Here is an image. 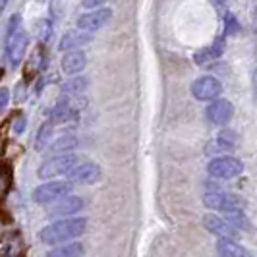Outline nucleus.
<instances>
[{"mask_svg": "<svg viewBox=\"0 0 257 257\" xmlns=\"http://www.w3.org/2000/svg\"><path fill=\"white\" fill-rule=\"evenodd\" d=\"M87 230V219L83 217H72V219H62L51 222L39 232V238L43 244L58 245L62 242H72L74 238H79Z\"/></svg>", "mask_w": 257, "mask_h": 257, "instance_id": "f257e3e1", "label": "nucleus"}, {"mask_svg": "<svg viewBox=\"0 0 257 257\" xmlns=\"http://www.w3.org/2000/svg\"><path fill=\"white\" fill-rule=\"evenodd\" d=\"M27 45H29V37L22 26V18L20 14H14L8 22V31H6V58L12 68H18L22 64Z\"/></svg>", "mask_w": 257, "mask_h": 257, "instance_id": "f03ea898", "label": "nucleus"}, {"mask_svg": "<svg viewBox=\"0 0 257 257\" xmlns=\"http://www.w3.org/2000/svg\"><path fill=\"white\" fill-rule=\"evenodd\" d=\"M203 205L213 211H220V213H234V211H244L245 201L240 195L220 192L217 188H213L203 193Z\"/></svg>", "mask_w": 257, "mask_h": 257, "instance_id": "7ed1b4c3", "label": "nucleus"}, {"mask_svg": "<svg viewBox=\"0 0 257 257\" xmlns=\"http://www.w3.org/2000/svg\"><path fill=\"white\" fill-rule=\"evenodd\" d=\"M77 155L74 153H64V155H54L51 159H47L45 163H41L37 170V176L43 180L49 178H56V176H66L72 168L77 165Z\"/></svg>", "mask_w": 257, "mask_h": 257, "instance_id": "20e7f679", "label": "nucleus"}, {"mask_svg": "<svg viewBox=\"0 0 257 257\" xmlns=\"http://www.w3.org/2000/svg\"><path fill=\"white\" fill-rule=\"evenodd\" d=\"M72 192V182L68 180H52L47 184H41L37 190L33 192V201L41 205H51L56 199L70 195Z\"/></svg>", "mask_w": 257, "mask_h": 257, "instance_id": "39448f33", "label": "nucleus"}, {"mask_svg": "<svg viewBox=\"0 0 257 257\" xmlns=\"http://www.w3.org/2000/svg\"><path fill=\"white\" fill-rule=\"evenodd\" d=\"M209 174L213 176V178H220V180H230V178H236V176H240L242 172H244V165H242V161H238V159H234V157H217V159H213L211 163H209Z\"/></svg>", "mask_w": 257, "mask_h": 257, "instance_id": "423d86ee", "label": "nucleus"}, {"mask_svg": "<svg viewBox=\"0 0 257 257\" xmlns=\"http://www.w3.org/2000/svg\"><path fill=\"white\" fill-rule=\"evenodd\" d=\"M68 182H77V184H97V182L101 180V168L97 163H93V161H77V165L68 174Z\"/></svg>", "mask_w": 257, "mask_h": 257, "instance_id": "0eeeda50", "label": "nucleus"}, {"mask_svg": "<svg viewBox=\"0 0 257 257\" xmlns=\"http://www.w3.org/2000/svg\"><path fill=\"white\" fill-rule=\"evenodd\" d=\"M220 91H222V85L213 76H203L192 83V95L197 101H213L219 97Z\"/></svg>", "mask_w": 257, "mask_h": 257, "instance_id": "6e6552de", "label": "nucleus"}, {"mask_svg": "<svg viewBox=\"0 0 257 257\" xmlns=\"http://www.w3.org/2000/svg\"><path fill=\"white\" fill-rule=\"evenodd\" d=\"M112 18V10L110 8H97L93 12L83 14L79 20H77V29L79 31H85V33H95L99 31L104 24H108V20Z\"/></svg>", "mask_w": 257, "mask_h": 257, "instance_id": "1a4fd4ad", "label": "nucleus"}, {"mask_svg": "<svg viewBox=\"0 0 257 257\" xmlns=\"http://www.w3.org/2000/svg\"><path fill=\"white\" fill-rule=\"evenodd\" d=\"M83 199L77 195H64L60 199H56L49 207V217H68V215H76L83 209Z\"/></svg>", "mask_w": 257, "mask_h": 257, "instance_id": "9d476101", "label": "nucleus"}, {"mask_svg": "<svg viewBox=\"0 0 257 257\" xmlns=\"http://www.w3.org/2000/svg\"><path fill=\"white\" fill-rule=\"evenodd\" d=\"M207 120L215 126H224L226 122H230V118L234 116V104L226 99H220V101H213V103L207 106L205 110Z\"/></svg>", "mask_w": 257, "mask_h": 257, "instance_id": "9b49d317", "label": "nucleus"}, {"mask_svg": "<svg viewBox=\"0 0 257 257\" xmlns=\"http://www.w3.org/2000/svg\"><path fill=\"white\" fill-rule=\"evenodd\" d=\"M203 226L211 234L219 236V240H236L238 238V230L232 226L230 222H226L222 217H217V215H205L203 217Z\"/></svg>", "mask_w": 257, "mask_h": 257, "instance_id": "f8f14e48", "label": "nucleus"}, {"mask_svg": "<svg viewBox=\"0 0 257 257\" xmlns=\"http://www.w3.org/2000/svg\"><path fill=\"white\" fill-rule=\"evenodd\" d=\"M87 66V54L83 51H68L62 56V70L68 76H76Z\"/></svg>", "mask_w": 257, "mask_h": 257, "instance_id": "ddd939ff", "label": "nucleus"}, {"mask_svg": "<svg viewBox=\"0 0 257 257\" xmlns=\"http://www.w3.org/2000/svg\"><path fill=\"white\" fill-rule=\"evenodd\" d=\"M222 52H224V39L219 37L211 47H207V49H201V51H197L193 54V60L197 62V64L205 66L209 62H213V60H217L222 56Z\"/></svg>", "mask_w": 257, "mask_h": 257, "instance_id": "4468645a", "label": "nucleus"}, {"mask_svg": "<svg viewBox=\"0 0 257 257\" xmlns=\"http://www.w3.org/2000/svg\"><path fill=\"white\" fill-rule=\"evenodd\" d=\"M91 41V35L89 33H85V31H68L64 37L60 39V45H58V49L60 51H76L77 47H81V45H87Z\"/></svg>", "mask_w": 257, "mask_h": 257, "instance_id": "2eb2a0df", "label": "nucleus"}, {"mask_svg": "<svg viewBox=\"0 0 257 257\" xmlns=\"http://www.w3.org/2000/svg\"><path fill=\"white\" fill-rule=\"evenodd\" d=\"M217 251L220 257H251V253L245 249L244 245H240L236 240H219Z\"/></svg>", "mask_w": 257, "mask_h": 257, "instance_id": "dca6fc26", "label": "nucleus"}, {"mask_svg": "<svg viewBox=\"0 0 257 257\" xmlns=\"http://www.w3.org/2000/svg\"><path fill=\"white\" fill-rule=\"evenodd\" d=\"M83 244H79V242H70V244L66 245H58V247H54L51 249L47 257H83Z\"/></svg>", "mask_w": 257, "mask_h": 257, "instance_id": "f3484780", "label": "nucleus"}, {"mask_svg": "<svg viewBox=\"0 0 257 257\" xmlns=\"http://www.w3.org/2000/svg\"><path fill=\"white\" fill-rule=\"evenodd\" d=\"M76 145H77L76 136H68V134H66V136L56 138V140L49 145V151H51V153H68V151H72Z\"/></svg>", "mask_w": 257, "mask_h": 257, "instance_id": "a211bd4d", "label": "nucleus"}, {"mask_svg": "<svg viewBox=\"0 0 257 257\" xmlns=\"http://www.w3.org/2000/svg\"><path fill=\"white\" fill-rule=\"evenodd\" d=\"M70 116H72V106H70V103L66 99H62V101H58V104L52 108L51 122L52 124H60V122H66Z\"/></svg>", "mask_w": 257, "mask_h": 257, "instance_id": "6ab92c4d", "label": "nucleus"}, {"mask_svg": "<svg viewBox=\"0 0 257 257\" xmlns=\"http://www.w3.org/2000/svg\"><path fill=\"white\" fill-rule=\"evenodd\" d=\"M85 89H87V79L83 76H72V79L62 85V91L68 95H77V93H83Z\"/></svg>", "mask_w": 257, "mask_h": 257, "instance_id": "aec40b11", "label": "nucleus"}, {"mask_svg": "<svg viewBox=\"0 0 257 257\" xmlns=\"http://www.w3.org/2000/svg\"><path fill=\"white\" fill-rule=\"evenodd\" d=\"M236 145H238V140H236V134L234 132H222L219 134V138H217V149L219 151H232V149H236Z\"/></svg>", "mask_w": 257, "mask_h": 257, "instance_id": "412c9836", "label": "nucleus"}, {"mask_svg": "<svg viewBox=\"0 0 257 257\" xmlns=\"http://www.w3.org/2000/svg\"><path fill=\"white\" fill-rule=\"evenodd\" d=\"M51 138H52V122H45L37 132V138H35V149H37V151L45 149Z\"/></svg>", "mask_w": 257, "mask_h": 257, "instance_id": "4be33fe9", "label": "nucleus"}, {"mask_svg": "<svg viewBox=\"0 0 257 257\" xmlns=\"http://www.w3.org/2000/svg\"><path fill=\"white\" fill-rule=\"evenodd\" d=\"M222 219L226 220V222H230L232 226L238 230V228H249V222L245 219L244 211H234V213H224V217Z\"/></svg>", "mask_w": 257, "mask_h": 257, "instance_id": "5701e85b", "label": "nucleus"}, {"mask_svg": "<svg viewBox=\"0 0 257 257\" xmlns=\"http://www.w3.org/2000/svg\"><path fill=\"white\" fill-rule=\"evenodd\" d=\"M240 31V24H238V20H236V16L230 12L224 14V33L226 35H236Z\"/></svg>", "mask_w": 257, "mask_h": 257, "instance_id": "b1692460", "label": "nucleus"}, {"mask_svg": "<svg viewBox=\"0 0 257 257\" xmlns=\"http://www.w3.org/2000/svg\"><path fill=\"white\" fill-rule=\"evenodd\" d=\"M26 126H27V120H26V116H20V118H16V120H14V132H16V134H22V132H24V130H26Z\"/></svg>", "mask_w": 257, "mask_h": 257, "instance_id": "393cba45", "label": "nucleus"}, {"mask_svg": "<svg viewBox=\"0 0 257 257\" xmlns=\"http://www.w3.org/2000/svg\"><path fill=\"white\" fill-rule=\"evenodd\" d=\"M104 2H108V0H81V6L87 10H93V8H101Z\"/></svg>", "mask_w": 257, "mask_h": 257, "instance_id": "a878e982", "label": "nucleus"}, {"mask_svg": "<svg viewBox=\"0 0 257 257\" xmlns=\"http://www.w3.org/2000/svg\"><path fill=\"white\" fill-rule=\"evenodd\" d=\"M8 101H10V91L4 89V87H0V112L8 106Z\"/></svg>", "mask_w": 257, "mask_h": 257, "instance_id": "bb28decb", "label": "nucleus"}, {"mask_svg": "<svg viewBox=\"0 0 257 257\" xmlns=\"http://www.w3.org/2000/svg\"><path fill=\"white\" fill-rule=\"evenodd\" d=\"M211 2H213V4H215V6H224V4H226V0H211Z\"/></svg>", "mask_w": 257, "mask_h": 257, "instance_id": "cd10ccee", "label": "nucleus"}, {"mask_svg": "<svg viewBox=\"0 0 257 257\" xmlns=\"http://www.w3.org/2000/svg\"><path fill=\"white\" fill-rule=\"evenodd\" d=\"M6 4H8V0H0V14L4 12V8H6Z\"/></svg>", "mask_w": 257, "mask_h": 257, "instance_id": "c85d7f7f", "label": "nucleus"}, {"mask_svg": "<svg viewBox=\"0 0 257 257\" xmlns=\"http://www.w3.org/2000/svg\"><path fill=\"white\" fill-rule=\"evenodd\" d=\"M253 87H255V93H257V68L255 72H253Z\"/></svg>", "mask_w": 257, "mask_h": 257, "instance_id": "c756f323", "label": "nucleus"}]
</instances>
